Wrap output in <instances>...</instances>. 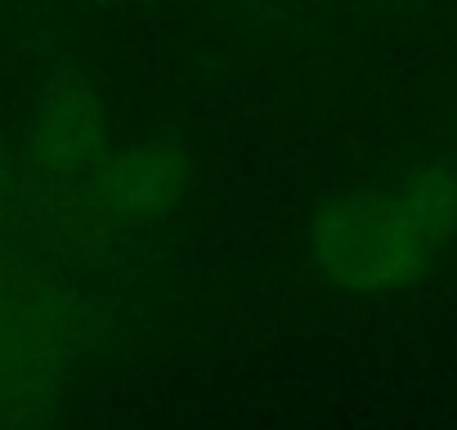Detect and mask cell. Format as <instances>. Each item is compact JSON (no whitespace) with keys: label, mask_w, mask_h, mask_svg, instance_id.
Segmentation results:
<instances>
[{"label":"cell","mask_w":457,"mask_h":430,"mask_svg":"<svg viewBox=\"0 0 457 430\" xmlns=\"http://www.w3.org/2000/svg\"><path fill=\"white\" fill-rule=\"evenodd\" d=\"M108 148V108L99 90L77 72L54 77L37 95L28 121V170L41 184L81 188Z\"/></svg>","instance_id":"3"},{"label":"cell","mask_w":457,"mask_h":430,"mask_svg":"<svg viewBox=\"0 0 457 430\" xmlns=\"http://www.w3.org/2000/svg\"><path fill=\"white\" fill-rule=\"evenodd\" d=\"M395 206L403 211V220L412 234L439 256L448 243H457V166L448 161H421L399 175L390 188Z\"/></svg>","instance_id":"5"},{"label":"cell","mask_w":457,"mask_h":430,"mask_svg":"<svg viewBox=\"0 0 457 430\" xmlns=\"http://www.w3.org/2000/svg\"><path fill=\"white\" fill-rule=\"evenodd\" d=\"M193 184V161L170 148V144H112L99 166L86 179V193L121 220L126 229L135 225H157L188 197Z\"/></svg>","instance_id":"4"},{"label":"cell","mask_w":457,"mask_h":430,"mask_svg":"<svg viewBox=\"0 0 457 430\" xmlns=\"http://www.w3.org/2000/svg\"><path fill=\"white\" fill-rule=\"evenodd\" d=\"M310 256L345 292H408L417 287L435 252L412 234L403 211L386 193H337L310 220Z\"/></svg>","instance_id":"2"},{"label":"cell","mask_w":457,"mask_h":430,"mask_svg":"<svg viewBox=\"0 0 457 430\" xmlns=\"http://www.w3.org/2000/svg\"><path fill=\"white\" fill-rule=\"evenodd\" d=\"M95 332L99 310L63 265L28 252L0 256V430L46 417Z\"/></svg>","instance_id":"1"},{"label":"cell","mask_w":457,"mask_h":430,"mask_svg":"<svg viewBox=\"0 0 457 430\" xmlns=\"http://www.w3.org/2000/svg\"><path fill=\"white\" fill-rule=\"evenodd\" d=\"M32 188V170L23 157H14L10 148H0V256L19 252V215Z\"/></svg>","instance_id":"6"}]
</instances>
